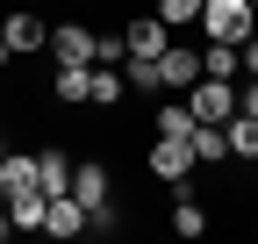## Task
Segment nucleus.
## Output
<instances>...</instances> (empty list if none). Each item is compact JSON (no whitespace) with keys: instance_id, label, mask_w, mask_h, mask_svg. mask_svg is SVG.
Masks as SVG:
<instances>
[{"instance_id":"14","label":"nucleus","mask_w":258,"mask_h":244,"mask_svg":"<svg viewBox=\"0 0 258 244\" xmlns=\"http://www.w3.org/2000/svg\"><path fill=\"white\" fill-rule=\"evenodd\" d=\"M237 72H244V43L208 36V43H201V79H237Z\"/></svg>"},{"instance_id":"17","label":"nucleus","mask_w":258,"mask_h":244,"mask_svg":"<svg viewBox=\"0 0 258 244\" xmlns=\"http://www.w3.org/2000/svg\"><path fill=\"white\" fill-rule=\"evenodd\" d=\"M151 130H158V137H194V108H186V94H172L165 108H158Z\"/></svg>"},{"instance_id":"19","label":"nucleus","mask_w":258,"mask_h":244,"mask_svg":"<svg viewBox=\"0 0 258 244\" xmlns=\"http://www.w3.org/2000/svg\"><path fill=\"white\" fill-rule=\"evenodd\" d=\"M201 8H208V0H158V22H165V29H201Z\"/></svg>"},{"instance_id":"9","label":"nucleus","mask_w":258,"mask_h":244,"mask_svg":"<svg viewBox=\"0 0 258 244\" xmlns=\"http://www.w3.org/2000/svg\"><path fill=\"white\" fill-rule=\"evenodd\" d=\"M15 194H43L36 187V151H8L0 158V201H15Z\"/></svg>"},{"instance_id":"16","label":"nucleus","mask_w":258,"mask_h":244,"mask_svg":"<svg viewBox=\"0 0 258 244\" xmlns=\"http://www.w3.org/2000/svg\"><path fill=\"white\" fill-rule=\"evenodd\" d=\"M194 158H201V165H230V137H222V122H194Z\"/></svg>"},{"instance_id":"27","label":"nucleus","mask_w":258,"mask_h":244,"mask_svg":"<svg viewBox=\"0 0 258 244\" xmlns=\"http://www.w3.org/2000/svg\"><path fill=\"white\" fill-rule=\"evenodd\" d=\"M251 8H258V0H251Z\"/></svg>"},{"instance_id":"4","label":"nucleus","mask_w":258,"mask_h":244,"mask_svg":"<svg viewBox=\"0 0 258 244\" xmlns=\"http://www.w3.org/2000/svg\"><path fill=\"white\" fill-rule=\"evenodd\" d=\"M93 43H101V29H86V22H57L50 29V57L57 65H93Z\"/></svg>"},{"instance_id":"25","label":"nucleus","mask_w":258,"mask_h":244,"mask_svg":"<svg viewBox=\"0 0 258 244\" xmlns=\"http://www.w3.org/2000/svg\"><path fill=\"white\" fill-rule=\"evenodd\" d=\"M8 237H15V216H0V244H8Z\"/></svg>"},{"instance_id":"18","label":"nucleus","mask_w":258,"mask_h":244,"mask_svg":"<svg viewBox=\"0 0 258 244\" xmlns=\"http://www.w3.org/2000/svg\"><path fill=\"white\" fill-rule=\"evenodd\" d=\"M172 194H179V201H172V230H179V237H201V230H208V208L194 201L186 187H172Z\"/></svg>"},{"instance_id":"21","label":"nucleus","mask_w":258,"mask_h":244,"mask_svg":"<svg viewBox=\"0 0 258 244\" xmlns=\"http://www.w3.org/2000/svg\"><path fill=\"white\" fill-rule=\"evenodd\" d=\"M43 208H50V194H15L8 216H15V230H43Z\"/></svg>"},{"instance_id":"23","label":"nucleus","mask_w":258,"mask_h":244,"mask_svg":"<svg viewBox=\"0 0 258 244\" xmlns=\"http://www.w3.org/2000/svg\"><path fill=\"white\" fill-rule=\"evenodd\" d=\"M244 79H258V36H244Z\"/></svg>"},{"instance_id":"11","label":"nucleus","mask_w":258,"mask_h":244,"mask_svg":"<svg viewBox=\"0 0 258 244\" xmlns=\"http://www.w3.org/2000/svg\"><path fill=\"white\" fill-rule=\"evenodd\" d=\"M122 36H129V57H165V43H172V29L158 22V15H137V22L122 29Z\"/></svg>"},{"instance_id":"3","label":"nucleus","mask_w":258,"mask_h":244,"mask_svg":"<svg viewBox=\"0 0 258 244\" xmlns=\"http://www.w3.org/2000/svg\"><path fill=\"white\" fill-rule=\"evenodd\" d=\"M186 108H194V122H230L237 115V79H194Z\"/></svg>"},{"instance_id":"6","label":"nucleus","mask_w":258,"mask_h":244,"mask_svg":"<svg viewBox=\"0 0 258 244\" xmlns=\"http://www.w3.org/2000/svg\"><path fill=\"white\" fill-rule=\"evenodd\" d=\"M72 165H79V158H72L64 144H43V151H36V187H43V194H72Z\"/></svg>"},{"instance_id":"20","label":"nucleus","mask_w":258,"mask_h":244,"mask_svg":"<svg viewBox=\"0 0 258 244\" xmlns=\"http://www.w3.org/2000/svg\"><path fill=\"white\" fill-rule=\"evenodd\" d=\"M122 94H129V86H122V65H93V101L86 108H115Z\"/></svg>"},{"instance_id":"7","label":"nucleus","mask_w":258,"mask_h":244,"mask_svg":"<svg viewBox=\"0 0 258 244\" xmlns=\"http://www.w3.org/2000/svg\"><path fill=\"white\" fill-rule=\"evenodd\" d=\"M72 194L86 201V216H93L101 201H115V179H108V165H101V158H79V165H72Z\"/></svg>"},{"instance_id":"26","label":"nucleus","mask_w":258,"mask_h":244,"mask_svg":"<svg viewBox=\"0 0 258 244\" xmlns=\"http://www.w3.org/2000/svg\"><path fill=\"white\" fill-rule=\"evenodd\" d=\"M0 158H8V144H0Z\"/></svg>"},{"instance_id":"24","label":"nucleus","mask_w":258,"mask_h":244,"mask_svg":"<svg viewBox=\"0 0 258 244\" xmlns=\"http://www.w3.org/2000/svg\"><path fill=\"white\" fill-rule=\"evenodd\" d=\"M8 65H15V43H8V36H0V72H8Z\"/></svg>"},{"instance_id":"12","label":"nucleus","mask_w":258,"mask_h":244,"mask_svg":"<svg viewBox=\"0 0 258 244\" xmlns=\"http://www.w3.org/2000/svg\"><path fill=\"white\" fill-rule=\"evenodd\" d=\"M158 65H165V94H186V86L201 79V50H186V43H165V57H158Z\"/></svg>"},{"instance_id":"10","label":"nucleus","mask_w":258,"mask_h":244,"mask_svg":"<svg viewBox=\"0 0 258 244\" xmlns=\"http://www.w3.org/2000/svg\"><path fill=\"white\" fill-rule=\"evenodd\" d=\"M222 137H230V165H258V115L251 108H237L222 122Z\"/></svg>"},{"instance_id":"22","label":"nucleus","mask_w":258,"mask_h":244,"mask_svg":"<svg viewBox=\"0 0 258 244\" xmlns=\"http://www.w3.org/2000/svg\"><path fill=\"white\" fill-rule=\"evenodd\" d=\"M129 57V36L122 29H101V43H93V65H122Z\"/></svg>"},{"instance_id":"1","label":"nucleus","mask_w":258,"mask_h":244,"mask_svg":"<svg viewBox=\"0 0 258 244\" xmlns=\"http://www.w3.org/2000/svg\"><path fill=\"white\" fill-rule=\"evenodd\" d=\"M201 36H222V43L258 36V8H251V0H208V8H201Z\"/></svg>"},{"instance_id":"8","label":"nucleus","mask_w":258,"mask_h":244,"mask_svg":"<svg viewBox=\"0 0 258 244\" xmlns=\"http://www.w3.org/2000/svg\"><path fill=\"white\" fill-rule=\"evenodd\" d=\"M50 101L57 108H86L93 101V65H57L50 72Z\"/></svg>"},{"instance_id":"5","label":"nucleus","mask_w":258,"mask_h":244,"mask_svg":"<svg viewBox=\"0 0 258 244\" xmlns=\"http://www.w3.org/2000/svg\"><path fill=\"white\" fill-rule=\"evenodd\" d=\"M0 36L15 43V57H29V50H50V22H43V15H29V8H8Z\"/></svg>"},{"instance_id":"15","label":"nucleus","mask_w":258,"mask_h":244,"mask_svg":"<svg viewBox=\"0 0 258 244\" xmlns=\"http://www.w3.org/2000/svg\"><path fill=\"white\" fill-rule=\"evenodd\" d=\"M122 86L129 94H165V65H158V57H122Z\"/></svg>"},{"instance_id":"2","label":"nucleus","mask_w":258,"mask_h":244,"mask_svg":"<svg viewBox=\"0 0 258 244\" xmlns=\"http://www.w3.org/2000/svg\"><path fill=\"white\" fill-rule=\"evenodd\" d=\"M144 165H151V179H158V187H186L201 158H194V144H186V137H158V144L144 151Z\"/></svg>"},{"instance_id":"13","label":"nucleus","mask_w":258,"mask_h":244,"mask_svg":"<svg viewBox=\"0 0 258 244\" xmlns=\"http://www.w3.org/2000/svg\"><path fill=\"white\" fill-rule=\"evenodd\" d=\"M43 230H50V237H79V230H86V201H79V194H50Z\"/></svg>"}]
</instances>
